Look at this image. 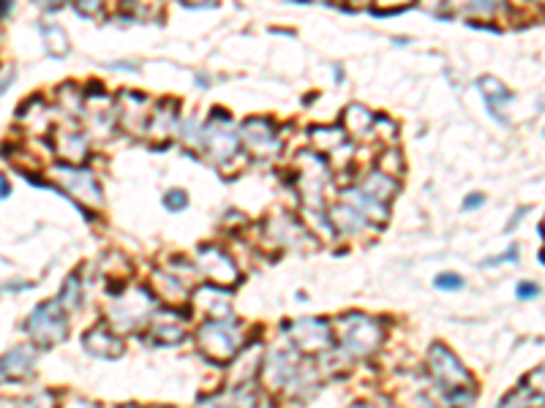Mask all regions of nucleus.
<instances>
[{"label":"nucleus","instance_id":"1","mask_svg":"<svg viewBox=\"0 0 545 408\" xmlns=\"http://www.w3.org/2000/svg\"><path fill=\"white\" fill-rule=\"evenodd\" d=\"M428 367H431L433 381L440 384V389H445V397L450 403H472L475 400L472 376L450 349H445L442 343H433L428 349Z\"/></svg>","mask_w":545,"mask_h":408},{"label":"nucleus","instance_id":"2","mask_svg":"<svg viewBox=\"0 0 545 408\" xmlns=\"http://www.w3.org/2000/svg\"><path fill=\"white\" fill-rule=\"evenodd\" d=\"M199 349L204 357H210L213 362H230L235 359L238 349H241V327L232 316H224V319H210L199 335Z\"/></svg>","mask_w":545,"mask_h":408},{"label":"nucleus","instance_id":"3","mask_svg":"<svg viewBox=\"0 0 545 408\" xmlns=\"http://www.w3.org/2000/svg\"><path fill=\"white\" fill-rule=\"evenodd\" d=\"M339 335H341V343L350 354L355 357H366L371 354L379 340H382V327L368 319V316H360V313H350L339 322Z\"/></svg>","mask_w":545,"mask_h":408},{"label":"nucleus","instance_id":"4","mask_svg":"<svg viewBox=\"0 0 545 408\" xmlns=\"http://www.w3.org/2000/svg\"><path fill=\"white\" fill-rule=\"evenodd\" d=\"M28 332L33 340H39L41 346H52V343H60L66 340L68 335V319L63 313V305L60 300L55 303H41L31 319H28Z\"/></svg>","mask_w":545,"mask_h":408},{"label":"nucleus","instance_id":"5","mask_svg":"<svg viewBox=\"0 0 545 408\" xmlns=\"http://www.w3.org/2000/svg\"><path fill=\"white\" fill-rule=\"evenodd\" d=\"M292 332V343L300 349V351H324L331 349L333 343V335H331V324L322 322V319H300L289 327Z\"/></svg>","mask_w":545,"mask_h":408},{"label":"nucleus","instance_id":"6","mask_svg":"<svg viewBox=\"0 0 545 408\" xmlns=\"http://www.w3.org/2000/svg\"><path fill=\"white\" fill-rule=\"evenodd\" d=\"M196 261H199V267H202L204 276H207L210 281H215L218 286L238 284V278H241L235 261H232L222 248H199Z\"/></svg>","mask_w":545,"mask_h":408},{"label":"nucleus","instance_id":"7","mask_svg":"<svg viewBox=\"0 0 545 408\" xmlns=\"http://www.w3.org/2000/svg\"><path fill=\"white\" fill-rule=\"evenodd\" d=\"M58 175H60V183L68 194H74L82 204L87 207H98L101 204V191L93 180V175L87 169H79V167H71V164H60L58 167Z\"/></svg>","mask_w":545,"mask_h":408},{"label":"nucleus","instance_id":"8","mask_svg":"<svg viewBox=\"0 0 545 408\" xmlns=\"http://www.w3.org/2000/svg\"><path fill=\"white\" fill-rule=\"evenodd\" d=\"M243 140L249 145V150L257 156V159H268L273 153H278V140H276V128L270 120H246L243 125Z\"/></svg>","mask_w":545,"mask_h":408},{"label":"nucleus","instance_id":"9","mask_svg":"<svg viewBox=\"0 0 545 408\" xmlns=\"http://www.w3.org/2000/svg\"><path fill=\"white\" fill-rule=\"evenodd\" d=\"M150 311V297H145L142 292H134L129 297H121V305L113 311V324L121 330H132L140 322H145L142 316H148Z\"/></svg>","mask_w":545,"mask_h":408},{"label":"nucleus","instance_id":"10","mask_svg":"<svg viewBox=\"0 0 545 408\" xmlns=\"http://www.w3.org/2000/svg\"><path fill=\"white\" fill-rule=\"evenodd\" d=\"M85 349L98 359H118L123 354V340L109 332V327H93L85 335Z\"/></svg>","mask_w":545,"mask_h":408},{"label":"nucleus","instance_id":"11","mask_svg":"<svg viewBox=\"0 0 545 408\" xmlns=\"http://www.w3.org/2000/svg\"><path fill=\"white\" fill-rule=\"evenodd\" d=\"M480 90H483V95H486V101H488V112H491L502 125H507L504 106L513 104V93H510L499 79H494V77H483V79H480Z\"/></svg>","mask_w":545,"mask_h":408},{"label":"nucleus","instance_id":"12","mask_svg":"<svg viewBox=\"0 0 545 408\" xmlns=\"http://www.w3.org/2000/svg\"><path fill=\"white\" fill-rule=\"evenodd\" d=\"M230 122V120H227ZM227 122H218V125H210V131H207V153L215 159V161H227L230 156H235V150H238V142H235V136L230 133V125Z\"/></svg>","mask_w":545,"mask_h":408},{"label":"nucleus","instance_id":"13","mask_svg":"<svg viewBox=\"0 0 545 408\" xmlns=\"http://www.w3.org/2000/svg\"><path fill=\"white\" fill-rule=\"evenodd\" d=\"M194 305L202 308L210 319H224V316H230V295H227L224 289H218V286L194 292Z\"/></svg>","mask_w":545,"mask_h":408},{"label":"nucleus","instance_id":"14","mask_svg":"<svg viewBox=\"0 0 545 408\" xmlns=\"http://www.w3.org/2000/svg\"><path fill=\"white\" fill-rule=\"evenodd\" d=\"M341 199L350 202L352 207H358L368 221H385V218H387V202L371 196V194L363 191V188H350V191L341 194Z\"/></svg>","mask_w":545,"mask_h":408},{"label":"nucleus","instance_id":"15","mask_svg":"<svg viewBox=\"0 0 545 408\" xmlns=\"http://www.w3.org/2000/svg\"><path fill=\"white\" fill-rule=\"evenodd\" d=\"M33 349L31 346H17L4 357V378H28L33 373Z\"/></svg>","mask_w":545,"mask_h":408},{"label":"nucleus","instance_id":"16","mask_svg":"<svg viewBox=\"0 0 545 408\" xmlns=\"http://www.w3.org/2000/svg\"><path fill=\"white\" fill-rule=\"evenodd\" d=\"M295 373H297V365L292 362L289 354H273L270 362H268V381L270 386H286L295 381Z\"/></svg>","mask_w":545,"mask_h":408},{"label":"nucleus","instance_id":"17","mask_svg":"<svg viewBox=\"0 0 545 408\" xmlns=\"http://www.w3.org/2000/svg\"><path fill=\"white\" fill-rule=\"evenodd\" d=\"M331 218H333V223L341 229V231H347V234H355V231H360L363 226H366V215L358 210V207H352L350 202H344V204H339L333 213H331Z\"/></svg>","mask_w":545,"mask_h":408},{"label":"nucleus","instance_id":"18","mask_svg":"<svg viewBox=\"0 0 545 408\" xmlns=\"http://www.w3.org/2000/svg\"><path fill=\"white\" fill-rule=\"evenodd\" d=\"M58 153L66 164H79L87 156V142L79 133H63L58 140Z\"/></svg>","mask_w":545,"mask_h":408},{"label":"nucleus","instance_id":"19","mask_svg":"<svg viewBox=\"0 0 545 408\" xmlns=\"http://www.w3.org/2000/svg\"><path fill=\"white\" fill-rule=\"evenodd\" d=\"M41 33H44L47 50H50L55 58H63V55L68 52V39H66V33H63L60 28H55V25H44Z\"/></svg>","mask_w":545,"mask_h":408},{"label":"nucleus","instance_id":"20","mask_svg":"<svg viewBox=\"0 0 545 408\" xmlns=\"http://www.w3.org/2000/svg\"><path fill=\"white\" fill-rule=\"evenodd\" d=\"M60 305L63 308H68V311H77L79 308V281H77V276H68V281L63 284V289H60Z\"/></svg>","mask_w":545,"mask_h":408},{"label":"nucleus","instance_id":"21","mask_svg":"<svg viewBox=\"0 0 545 408\" xmlns=\"http://www.w3.org/2000/svg\"><path fill=\"white\" fill-rule=\"evenodd\" d=\"M504 0H467L469 14H480V17H494L502 9Z\"/></svg>","mask_w":545,"mask_h":408},{"label":"nucleus","instance_id":"22","mask_svg":"<svg viewBox=\"0 0 545 408\" xmlns=\"http://www.w3.org/2000/svg\"><path fill=\"white\" fill-rule=\"evenodd\" d=\"M436 289H448V292H459V289H464V281L459 278V276H453V272H445V276H440L436 278Z\"/></svg>","mask_w":545,"mask_h":408},{"label":"nucleus","instance_id":"23","mask_svg":"<svg viewBox=\"0 0 545 408\" xmlns=\"http://www.w3.org/2000/svg\"><path fill=\"white\" fill-rule=\"evenodd\" d=\"M164 204L172 213H177V210H183L188 204V196H186V191H169V194H164Z\"/></svg>","mask_w":545,"mask_h":408},{"label":"nucleus","instance_id":"24","mask_svg":"<svg viewBox=\"0 0 545 408\" xmlns=\"http://www.w3.org/2000/svg\"><path fill=\"white\" fill-rule=\"evenodd\" d=\"M526 386L531 389V392H537V394H542L545 397V365L542 367H537L529 378H526Z\"/></svg>","mask_w":545,"mask_h":408},{"label":"nucleus","instance_id":"25","mask_svg":"<svg viewBox=\"0 0 545 408\" xmlns=\"http://www.w3.org/2000/svg\"><path fill=\"white\" fill-rule=\"evenodd\" d=\"M409 4H412V0H374V6L382 9V12H398V9H404Z\"/></svg>","mask_w":545,"mask_h":408},{"label":"nucleus","instance_id":"26","mask_svg":"<svg viewBox=\"0 0 545 408\" xmlns=\"http://www.w3.org/2000/svg\"><path fill=\"white\" fill-rule=\"evenodd\" d=\"M504 261H518V245H513L510 250H504V256H499V258L483 261V267H496V264H504Z\"/></svg>","mask_w":545,"mask_h":408},{"label":"nucleus","instance_id":"27","mask_svg":"<svg viewBox=\"0 0 545 408\" xmlns=\"http://www.w3.org/2000/svg\"><path fill=\"white\" fill-rule=\"evenodd\" d=\"M77 6L82 9V14H95L98 9H101V0H77Z\"/></svg>","mask_w":545,"mask_h":408},{"label":"nucleus","instance_id":"28","mask_svg":"<svg viewBox=\"0 0 545 408\" xmlns=\"http://www.w3.org/2000/svg\"><path fill=\"white\" fill-rule=\"evenodd\" d=\"M537 295H540V289H537L534 284H521V286H518V297H521V300H531V297H537Z\"/></svg>","mask_w":545,"mask_h":408},{"label":"nucleus","instance_id":"29","mask_svg":"<svg viewBox=\"0 0 545 408\" xmlns=\"http://www.w3.org/2000/svg\"><path fill=\"white\" fill-rule=\"evenodd\" d=\"M480 204H483V196H480V194L467 196V202H464V207H467V210H475V207H480Z\"/></svg>","mask_w":545,"mask_h":408},{"label":"nucleus","instance_id":"30","mask_svg":"<svg viewBox=\"0 0 545 408\" xmlns=\"http://www.w3.org/2000/svg\"><path fill=\"white\" fill-rule=\"evenodd\" d=\"M183 4H186V6H191V9H199V6H207V4L213 6L215 0H183Z\"/></svg>","mask_w":545,"mask_h":408},{"label":"nucleus","instance_id":"31","mask_svg":"<svg viewBox=\"0 0 545 408\" xmlns=\"http://www.w3.org/2000/svg\"><path fill=\"white\" fill-rule=\"evenodd\" d=\"M14 9V4H12V0H4V17H9V12Z\"/></svg>","mask_w":545,"mask_h":408},{"label":"nucleus","instance_id":"32","mask_svg":"<svg viewBox=\"0 0 545 408\" xmlns=\"http://www.w3.org/2000/svg\"><path fill=\"white\" fill-rule=\"evenodd\" d=\"M41 6H60V0H39Z\"/></svg>","mask_w":545,"mask_h":408},{"label":"nucleus","instance_id":"33","mask_svg":"<svg viewBox=\"0 0 545 408\" xmlns=\"http://www.w3.org/2000/svg\"><path fill=\"white\" fill-rule=\"evenodd\" d=\"M0 186H4V199H6L9 196V180L4 177V180H0Z\"/></svg>","mask_w":545,"mask_h":408},{"label":"nucleus","instance_id":"34","mask_svg":"<svg viewBox=\"0 0 545 408\" xmlns=\"http://www.w3.org/2000/svg\"><path fill=\"white\" fill-rule=\"evenodd\" d=\"M540 109H545V101H542V104H540Z\"/></svg>","mask_w":545,"mask_h":408},{"label":"nucleus","instance_id":"35","mask_svg":"<svg viewBox=\"0 0 545 408\" xmlns=\"http://www.w3.org/2000/svg\"><path fill=\"white\" fill-rule=\"evenodd\" d=\"M540 4H545V0H540Z\"/></svg>","mask_w":545,"mask_h":408}]
</instances>
